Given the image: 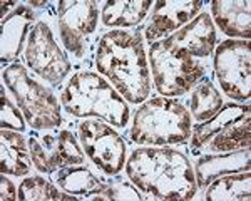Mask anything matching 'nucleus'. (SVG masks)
Instances as JSON below:
<instances>
[{"label":"nucleus","mask_w":251,"mask_h":201,"mask_svg":"<svg viewBox=\"0 0 251 201\" xmlns=\"http://www.w3.org/2000/svg\"><path fill=\"white\" fill-rule=\"evenodd\" d=\"M129 181L154 200H193L196 176L184 152L173 148H139L126 163Z\"/></svg>","instance_id":"f257e3e1"},{"label":"nucleus","mask_w":251,"mask_h":201,"mask_svg":"<svg viewBox=\"0 0 251 201\" xmlns=\"http://www.w3.org/2000/svg\"><path fill=\"white\" fill-rule=\"evenodd\" d=\"M96 67L127 102L139 104L148 99L151 75L141 32L111 30L104 34L97 44Z\"/></svg>","instance_id":"f03ea898"},{"label":"nucleus","mask_w":251,"mask_h":201,"mask_svg":"<svg viewBox=\"0 0 251 201\" xmlns=\"http://www.w3.org/2000/svg\"><path fill=\"white\" fill-rule=\"evenodd\" d=\"M62 106L75 118H99L114 127L129 123V106L102 75L91 71L72 74L62 92Z\"/></svg>","instance_id":"7ed1b4c3"},{"label":"nucleus","mask_w":251,"mask_h":201,"mask_svg":"<svg viewBox=\"0 0 251 201\" xmlns=\"http://www.w3.org/2000/svg\"><path fill=\"white\" fill-rule=\"evenodd\" d=\"M191 132V114L179 100L154 98L136 111L131 139L136 144L169 146L186 143Z\"/></svg>","instance_id":"20e7f679"},{"label":"nucleus","mask_w":251,"mask_h":201,"mask_svg":"<svg viewBox=\"0 0 251 201\" xmlns=\"http://www.w3.org/2000/svg\"><path fill=\"white\" fill-rule=\"evenodd\" d=\"M7 89L15 98L25 123L37 131L55 129L62 123L59 100L22 64H10L2 72Z\"/></svg>","instance_id":"39448f33"},{"label":"nucleus","mask_w":251,"mask_h":201,"mask_svg":"<svg viewBox=\"0 0 251 201\" xmlns=\"http://www.w3.org/2000/svg\"><path fill=\"white\" fill-rule=\"evenodd\" d=\"M149 64L156 89L164 98L186 94L208 71V64L203 59L174 54L161 40L149 46Z\"/></svg>","instance_id":"423d86ee"},{"label":"nucleus","mask_w":251,"mask_h":201,"mask_svg":"<svg viewBox=\"0 0 251 201\" xmlns=\"http://www.w3.org/2000/svg\"><path fill=\"white\" fill-rule=\"evenodd\" d=\"M214 72L229 99L248 100L251 96L250 40L229 39L221 42L214 52Z\"/></svg>","instance_id":"0eeeda50"},{"label":"nucleus","mask_w":251,"mask_h":201,"mask_svg":"<svg viewBox=\"0 0 251 201\" xmlns=\"http://www.w3.org/2000/svg\"><path fill=\"white\" fill-rule=\"evenodd\" d=\"M99 7L94 0H64L57 5V25L64 47L74 57L84 59L92 46Z\"/></svg>","instance_id":"6e6552de"},{"label":"nucleus","mask_w":251,"mask_h":201,"mask_svg":"<svg viewBox=\"0 0 251 201\" xmlns=\"http://www.w3.org/2000/svg\"><path fill=\"white\" fill-rule=\"evenodd\" d=\"M25 60L29 67L42 79L57 86L71 74V62L59 47L50 27L37 20L32 27L25 46Z\"/></svg>","instance_id":"1a4fd4ad"},{"label":"nucleus","mask_w":251,"mask_h":201,"mask_svg":"<svg viewBox=\"0 0 251 201\" xmlns=\"http://www.w3.org/2000/svg\"><path fill=\"white\" fill-rule=\"evenodd\" d=\"M79 139L87 158L106 175L116 176L126 166V141L111 126L84 121L79 124Z\"/></svg>","instance_id":"9d476101"},{"label":"nucleus","mask_w":251,"mask_h":201,"mask_svg":"<svg viewBox=\"0 0 251 201\" xmlns=\"http://www.w3.org/2000/svg\"><path fill=\"white\" fill-rule=\"evenodd\" d=\"M29 152L32 164L40 173H55L62 168L84 163V152L71 131L30 136Z\"/></svg>","instance_id":"9b49d317"},{"label":"nucleus","mask_w":251,"mask_h":201,"mask_svg":"<svg viewBox=\"0 0 251 201\" xmlns=\"http://www.w3.org/2000/svg\"><path fill=\"white\" fill-rule=\"evenodd\" d=\"M166 49L174 54L186 55L193 59H206L213 54L214 44H216V29L209 15L203 14L196 15L191 22L176 30L169 37L161 40Z\"/></svg>","instance_id":"f8f14e48"},{"label":"nucleus","mask_w":251,"mask_h":201,"mask_svg":"<svg viewBox=\"0 0 251 201\" xmlns=\"http://www.w3.org/2000/svg\"><path fill=\"white\" fill-rule=\"evenodd\" d=\"M203 7L200 0H159L154 2L151 14V24L146 29V40L156 42L157 37L179 30L186 24L196 17V14Z\"/></svg>","instance_id":"ddd939ff"},{"label":"nucleus","mask_w":251,"mask_h":201,"mask_svg":"<svg viewBox=\"0 0 251 201\" xmlns=\"http://www.w3.org/2000/svg\"><path fill=\"white\" fill-rule=\"evenodd\" d=\"M35 20V14L30 7L19 5L12 10L0 24V60L3 64L12 62L19 57L24 49L25 37H29L32 30V22Z\"/></svg>","instance_id":"4468645a"},{"label":"nucleus","mask_w":251,"mask_h":201,"mask_svg":"<svg viewBox=\"0 0 251 201\" xmlns=\"http://www.w3.org/2000/svg\"><path fill=\"white\" fill-rule=\"evenodd\" d=\"M251 170L250 148L238 151H229L226 154H209L200 158L196 163V183L198 188H206L213 179L225 175H234Z\"/></svg>","instance_id":"2eb2a0df"},{"label":"nucleus","mask_w":251,"mask_h":201,"mask_svg":"<svg viewBox=\"0 0 251 201\" xmlns=\"http://www.w3.org/2000/svg\"><path fill=\"white\" fill-rule=\"evenodd\" d=\"M251 3L248 0H214L211 3L213 17L220 29L231 39L251 37Z\"/></svg>","instance_id":"dca6fc26"},{"label":"nucleus","mask_w":251,"mask_h":201,"mask_svg":"<svg viewBox=\"0 0 251 201\" xmlns=\"http://www.w3.org/2000/svg\"><path fill=\"white\" fill-rule=\"evenodd\" d=\"M30 152L29 144L12 129L0 131V170L3 175L25 176L30 173Z\"/></svg>","instance_id":"f3484780"},{"label":"nucleus","mask_w":251,"mask_h":201,"mask_svg":"<svg viewBox=\"0 0 251 201\" xmlns=\"http://www.w3.org/2000/svg\"><path fill=\"white\" fill-rule=\"evenodd\" d=\"M149 0H107L102 7V24L106 27H134L148 15Z\"/></svg>","instance_id":"a211bd4d"},{"label":"nucleus","mask_w":251,"mask_h":201,"mask_svg":"<svg viewBox=\"0 0 251 201\" xmlns=\"http://www.w3.org/2000/svg\"><path fill=\"white\" fill-rule=\"evenodd\" d=\"M208 201H250L251 198V175L250 171L225 175L213 179L204 190Z\"/></svg>","instance_id":"6ab92c4d"},{"label":"nucleus","mask_w":251,"mask_h":201,"mask_svg":"<svg viewBox=\"0 0 251 201\" xmlns=\"http://www.w3.org/2000/svg\"><path fill=\"white\" fill-rule=\"evenodd\" d=\"M251 144V116L246 114L243 118L233 121L231 124L218 131L203 148L208 151L229 152L238 150H246Z\"/></svg>","instance_id":"aec40b11"},{"label":"nucleus","mask_w":251,"mask_h":201,"mask_svg":"<svg viewBox=\"0 0 251 201\" xmlns=\"http://www.w3.org/2000/svg\"><path fill=\"white\" fill-rule=\"evenodd\" d=\"M250 114V106L248 104H234L228 102L226 106H221V109L213 116L211 119L204 121L203 124L196 126V129L193 132V141L191 148L198 150V148H203L209 139L216 134L218 131H221L225 126L231 124L233 121L243 118V116Z\"/></svg>","instance_id":"412c9836"},{"label":"nucleus","mask_w":251,"mask_h":201,"mask_svg":"<svg viewBox=\"0 0 251 201\" xmlns=\"http://www.w3.org/2000/svg\"><path fill=\"white\" fill-rule=\"evenodd\" d=\"M189 106H191V112L196 121L203 123V121L211 119L223 106V98L220 91L213 86L211 80L204 79L201 84L194 87L191 99H189Z\"/></svg>","instance_id":"4be33fe9"},{"label":"nucleus","mask_w":251,"mask_h":201,"mask_svg":"<svg viewBox=\"0 0 251 201\" xmlns=\"http://www.w3.org/2000/svg\"><path fill=\"white\" fill-rule=\"evenodd\" d=\"M54 181L59 184L60 190L71 195H84L87 196L91 191H94L102 179H99L96 175H92L87 168L84 166H67L55 173Z\"/></svg>","instance_id":"5701e85b"},{"label":"nucleus","mask_w":251,"mask_h":201,"mask_svg":"<svg viewBox=\"0 0 251 201\" xmlns=\"http://www.w3.org/2000/svg\"><path fill=\"white\" fill-rule=\"evenodd\" d=\"M17 200L20 201H64L77 200L71 193H60L52 183H49L40 176H30L20 183L17 191Z\"/></svg>","instance_id":"b1692460"},{"label":"nucleus","mask_w":251,"mask_h":201,"mask_svg":"<svg viewBox=\"0 0 251 201\" xmlns=\"http://www.w3.org/2000/svg\"><path fill=\"white\" fill-rule=\"evenodd\" d=\"M86 200H100V201H117V200H143L139 190L131 186L126 181L117 183H100L94 191L86 196Z\"/></svg>","instance_id":"393cba45"},{"label":"nucleus","mask_w":251,"mask_h":201,"mask_svg":"<svg viewBox=\"0 0 251 201\" xmlns=\"http://www.w3.org/2000/svg\"><path fill=\"white\" fill-rule=\"evenodd\" d=\"M0 126H2V129H12L19 132L25 131V118H24L22 111H19L12 104L3 87L0 89Z\"/></svg>","instance_id":"a878e982"},{"label":"nucleus","mask_w":251,"mask_h":201,"mask_svg":"<svg viewBox=\"0 0 251 201\" xmlns=\"http://www.w3.org/2000/svg\"><path fill=\"white\" fill-rule=\"evenodd\" d=\"M0 200L2 201L17 200V190H15L14 183H12L3 173H2V176H0Z\"/></svg>","instance_id":"bb28decb"},{"label":"nucleus","mask_w":251,"mask_h":201,"mask_svg":"<svg viewBox=\"0 0 251 201\" xmlns=\"http://www.w3.org/2000/svg\"><path fill=\"white\" fill-rule=\"evenodd\" d=\"M12 5H15V2H2V19L7 17L5 12H9V9Z\"/></svg>","instance_id":"cd10ccee"},{"label":"nucleus","mask_w":251,"mask_h":201,"mask_svg":"<svg viewBox=\"0 0 251 201\" xmlns=\"http://www.w3.org/2000/svg\"><path fill=\"white\" fill-rule=\"evenodd\" d=\"M30 7H44L46 5V2H29Z\"/></svg>","instance_id":"c85d7f7f"}]
</instances>
